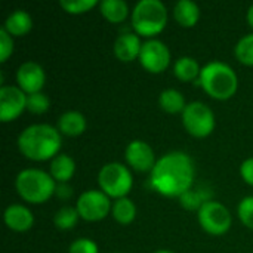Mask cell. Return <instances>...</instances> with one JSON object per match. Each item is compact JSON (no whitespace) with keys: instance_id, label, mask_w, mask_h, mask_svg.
<instances>
[{"instance_id":"6da1fadb","label":"cell","mask_w":253,"mask_h":253,"mask_svg":"<svg viewBox=\"0 0 253 253\" xmlns=\"http://www.w3.org/2000/svg\"><path fill=\"white\" fill-rule=\"evenodd\" d=\"M196 168L184 151H170L162 156L151 170V185L166 197H181L193 187Z\"/></svg>"},{"instance_id":"7a4b0ae2","label":"cell","mask_w":253,"mask_h":253,"mask_svg":"<svg viewBox=\"0 0 253 253\" xmlns=\"http://www.w3.org/2000/svg\"><path fill=\"white\" fill-rule=\"evenodd\" d=\"M19 151L31 160H47L55 157L61 148V133L56 127L37 123L25 127L18 136Z\"/></svg>"},{"instance_id":"3957f363","label":"cell","mask_w":253,"mask_h":253,"mask_svg":"<svg viewBox=\"0 0 253 253\" xmlns=\"http://www.w3.org/2000/svg\"><path fill=\"white\" fill-rule=\"evenodd\" d=\"M199 83L212 98L228 99L236 93L239 79L228 64L222 61H211L202 67Z\"/></svg>"},{"instance_id":"277c9868","label":"cell","mask_w":253,"mask_h":253,"mask_svg":"<svg viewBox=\"0 0 253 253\" xmlns=\"http://www.w3.org/2000/svg\"><path fill=\"white\" fill-rule=\"evenodd\" d=\"M15 187L18 194L30 203H43L55 194L56 190L52 175L36 168L21 170L15 179Z\"/></svg>"},{"instance_id":"5b68a950","label":"cell","mask_w":253,"mask_h":253,"mask_svg":"<svg viewBox=\"0 0 253 253\" xmlns=\"http://www.w3.org/2000/svg\"><path fill=\"white\" fill-rule=\"evenodd\" d=\"M168 22V9L160 0H139L132 10V25L138 34L154 36Z\"/></svg>"},{"instance_id":"8992f818","label":"cell","mask_w":253,"mask_h":253,"mask_svg":"<svg viewBox=\"0 0 253 253\" xmlns=\"http://www.w3.org/2000/svg\"><path fill=\"white\" fill-rule=\"evenodd\" d=\"M98 182L108 197L120 199L126 197V194L130 191L133 179L127 166L119 162H111L101 168L98 173Z\"/></svg>"},{"instance_id":"52a82bcc","label":"cell","mask_w":253,"mask_h":253,"mask_svg":"<svg viewBox=\"0 0 253 253\" xmlns=\"http://www.w3.org/2000/svg\"><path fill=\"white\" fill-rule=\"evenodd\" d=\"M182 123L191 135L203 138L215 129V114L205 102L193 101L182 111Z\"/></svg>"},{"instance_id":"ba28073f","label":"cell","mask_w":253,"mask_h":253,"mask_svg":"<svg viewBox=\"0 0 253 253\" xmlns=\"http://www.w3.org/2000/svg\"><path fill=\"white\" fill-rule=\"evenodd\" d=\"M197 218L202 228L215 236L227 233L231 227V213L219 202L209 200L203 203L197 212Z\"/></svg>"},{"instance_id":"9c48e42d","label":"cell","mask_w":253,"mask_h":253,"mask_svg":"<svg viewBox=\"0 0 253 253\" xmlns=\"http://www.w3.org/2000/svg\"><path fill=\"white\" fill-rule=\"evenodd\" d=\"M76 208L83 219L99 221L107 216V213L113 206L110 203V197L104 191L87 190L80 194Z\"/></svg>"},{"instance_id":"30bf717a","label":"cell","mask_w":253,"mask_h":253,"mask_svg":"<svg viewBox=\"0 0 253 253\" xmlns=\"http://www.w3.org/2000/svg\"><path fill=\"white\" fill-rule=\"evenodd\" d=\"M139 62L151 73H162L170 62V50L162 40L148 39L142 43Z\"/></svg>"},{"instance_id":"8fae6325","label":"cell","mask_w":253,"mask_h":253,"mask_svg":"<svg viewBox=\"0 0 253 253\" xmlns=\"http://www.w3.org/2000/svg\"><path fill=\"white\" fill-rule=\"evenodd\" d=\"M27 108V95L18 86L3 84L0 87V120L10 122Z\"/></svg>"},{"instance_id":"7c38bea8","label":"cell","mask_w":253,"mask_h":253,"mask_svg":"<svg viewBox=\"0 0 253 253\" xmlns=\"http://www.w3.org/2000/svg\"><path fill=\"white\" fill-rule=\"evenodd\" d=\"M16 82L19 87L27 95H30V93L42 92V87L44 86L46 82V74L40 64L34 61H27L19 65L16 71Z\"/></svg>"},{"instance_id":"4fadbf2b","label":"cell","mask_w":253,"mask_h":253,"mask_svg":"<svg viewBox=\"0 0 253 253\" xmlns=\"http://www.w3.org/2000/svg\"><path fill=\"white\" fill-rule=\"evenodd\" d=\"M125 156H126L127 163L133 169L141 170V172L153 170V168L157 163L153 148L141 139H135V141L129 142L126 147Z\"/></svg>"},{"instance_id":"5bb4252c","label":"cell","mask_w":253,"mask_h":253,"mask_svg":"<svg viewBox=\"0 0 253 253\" xmlns=\"http://www.w3.org/2000/svg\"><path fill=\"white\" fill-rule=\"evenodd\" d=\"M141 47H142V43L138 34L123 33L114 42V55L120 61L129 62V61H133L135 58H139Z\"/></svg>"},{"instance_id":"9a60e30c","label":"cell","mask_w":253,"mask_h":253,"mask_svg":"<svg viewBox=\"0 0 253 253\" xmlns=\"http://www.w3.org/2000/svg\"><path fill=\"white\" fill-rule=\"evenodd\" d=\"M4 222L13 231H27L34 224V216L24 205H9L4 211Z\"/></svg>"},{"instance_id":"2e32d148","label":"cell","mask_w":253,"mask_h":253,"mask_svg":"<svg viewBox=\"0 0 253 253\" xmlns=\"http://www.w3.org/2000/svg\"><path fill=\"white\" fill-rule=\"evenodd\" d=\"M58 130L68 136H77L86 130V117L80 111H65L58 119Z\"/></svg>"},{"instance_id":"e0dca14e","label":"cell","mask_w":253,"mask_h":253,"mask_svg":"<svg viewBox=\"0 0 253 253\" xmlns=\"http://www.w3.org/2000/svg\"><path fill=\"white\" fill-rule=\"evenodd\" d=\"M31 27H33V19L30 13L24 9H16L10 12L3 25V28L10 36H24L31 30Z\"/></svg>"},{"instance_id":"ac0fdd59","label":"cell","mask_w":253,"mask_h":253,"mask_svg":"<svg viewBox=\"0 0 253 253\" xmlns=\"http://www.w3.org/2000/svg\"><path fill=\"white\" fill-rule=\"evenodd\" d=\"M76 170V163L68 154H56L50 162V175L55 181L68 182Z\"/></svg>"},{"instance_id":"d6986e66","label":"cell","mask_w":253,"mask_h":253,"mask_svg":"<svg viewBox=\"0 0 253 253\" xmlns=\"http://www.w3.org/2000/svg\"><path fill=\"white\" fill-rule=\"evenodd\" d=\"M175 19L184 27H193L200 18V7L193 0H179L173 7Z\"/></svg>"},{"instance_id":"ffe728a7","label":"cell","mask_w":253,"mask_h":253,"mask_svg":"<svg viewBox=\"0 0 253 253\" xmlns=\"http://www.w3.org/2000/svg\"><path fill=\"white\" fill-rule=\"evenodd\" d=\"M99 7L104 18L111 22H122L129 13V6L125 0H102Z\"/></svg>"},{"instance_id":"44dd1931","label":"cell","mask_w":253,"mask_h":253,"mask_svg":"<svg viewBox=\"0 0 253 253\" xmlns=\"http://www.w3.org/2000/svg\"><path fill=\"white\" fill-rule=\"evenodd\" d=\"M159 104L166 113H179L187 107L184 95L176 89H165L159 96Z\"/></svg>"},{"instance_id":"7402d4cb","label":"cell","mask_w":253,"mask_h":253,"mask_svg":"<svg viewBox=\"0 0 253 253\" xmlns=\"http://www.w3.org/2000/svg\"><path fill=\"white\" fill-rule=\"evenodd\" d=\"M200 65L199 62L191 58V56H181L176 59L175 62V67H173V73L175 76L179 79V80H184V82H190V80H194L197 76H200Z\"/></svg>"},{"instance_id":"603a6c76","label":"cell","mask_w":253,"mask_h":253,"mask_svg":"<svg viewBox=\"0 0 253 253\" xmlns=\"http://www.w3.org/2000/svg\"><path fill=\"white\" fill-rule=\"evenodd\" d=\"M111 212H113V216L117 222L130 224L136 216V206L130 199L120 197V199H116V202L113 203Z\"/></svg>"},{"instance_id":"cb8c5ba5","label":"cell","mask_w":253,"mask_h":253,"mask_svg":"<svg viewBox=\"0 0 253 253\" xmlns=\"http://www.w3.org/2000/svg\"><path fill=\"white\" fill-rule=\"evenodd\" d=\"M79 211L77 208H73V206H64L61 208L55 216H53V222H55V227L59 228V230H71L76 227L77 221H79Z\"/></svg>"},{"instance_id":"d4e9b609","label":"cell","mask_w":253,"mask_h":253,"mask_svg":"<svg viewBox=\"0 0 253 253\" xmlns=\"http://www.w3.org/2000/svg\"><path fill=\"white\" fill-rule=\"evenodd\" d=\"M211 193H206L205 190H193L190 188L188 191H185L181 197L179 202L185 209L194 211V209H200L203 203L209 202L211 199Z\"/></svg>"},{"instance_id":"484cf974","label":"cell","mask_w":253,"mask_h":253,"mask_svg":"<svg viewBox=\"0 0 253 253\" xmlns=\"http://www.w3.org/2000/svg\"><path fill=\"white\" fill-rule=\"evenodd\" d=\"M236 56L240 62L253 65V33L243 36L236 44Z\"/></svg>"},{"instance_id":"4316f807","label":"cell","mask_w":253,"mask_h":253,"mask_svg":"<svg viewBox=\"0 0 253 253\" xmlns=\"http://www.w3.org/2000/svg\"><path fill=\"white\" fill-rule=\"evenodd\" d=\"M50 101L49 96L43 92H36L27 95V110L34 114H42L49 110Z\"/></svg>"},{"instance_id":"83f0119b","label":"cell","mask_w":253,"mask_h":253,"mask_svg":"<svg viewBox=\"0 0 253 253\" xmlns=\"http://www.w3.org/2000/svg\"><path fill=\"white\" fill-rule=\"evenodd\" d=\"M237 213H239V218L242 219V222L252 228L253 230V196H248L245 197L239 206H237Z\"/></svg>"},{"instance_id":"f1b7e54d","label":"cell","mask_w":253,"mask_h":253,"mask_svg":"<svg viewBox=\"0 0 253 253\" xmlns=\"http://www.w3.org/2000/svg\"><path fill=\"white\" fill-rule=\"evenodd\" d=\"M59 4L70 13H82L96 4V0H61Z\"/></svg>"},{"instance_id":"f546056e","label":"cell","mask_w":253,"mask_h":253,"mask_svg":"<svg viewBox=\"0 0 253 253\" xmlns=\"http://www.w3.org/2000/svg\"><path fill=\"white\" fill-rule=\"evenodd\" d=\"M68 253H98V245L90 239H77L70 245Z\"/></svg>"},{"instance_id":"4dcf8cb0","label":"cell","mask_w":253,"mask_h":253,"mask_svg":"<svg viewBox=\"0 0 253 253\" xmlns=\"http://www.w3.org/2000/svg\"><path fill=\"white\" fill-rule=\"evenodd\" d=\"M13 50V40L12 36L1 27L0 28V61H6L7 56Z\"/></svg>"},{"instance_id":"1f68e13d","label":"cell","mask_w":253,"mask_h":253,"mask_svg":"<svg viewBox=\"0 0 253 253\" xmlns=\"http://www.w3.org/2000/svg\"><path fill=\"white\" fill-rule=\"evenodd\" d=\"M240 173H242L243 179H245L248 184L253 185V157L246 159V160L242 163V166H240Z\"/></svg>"},{"instance_id":"d6a6232c","label":"cell","mask_w":253,"mask_h":253,"mask_svg":"<svg viewBox=\"0 0 253 253\" xmlns=\"http://www.w3.org/2000/svg\"><path fill=\"white\" fill-rule=\"evenodd\" d=\"M55 194L61 199H68L73 194V188L67 185V182H61L59 185H56Z\"/></svg>"},{"instance_id":"836d02e7","label":"cell","mask_w":253,"mask_h":253,"mask_svg":"<svg viewBox=\"0 0 253 253\" xmlns=\"http://www.w3.org/2000/svg\"><path fill=\"white\" fill-rule=\"evenodd\" d=\"M248 21H249V24L253 27V4L249 7V10H248Z\"/></svg>"},{"instance_id":"e575fe53","label":"cell","mask_w":253,"mask_h":253,"mask_svg":"<svg viewBox=\"0 0 253 253\" xmlns=\"http://www.w3.org/2000/svg\"><path fill=\"white\" fill-rule=\"evenodd\" d=\"M154 253H173V252H170V251H168V249H160V251H157V252H154Z\"/></svg>"}]
</instances>
